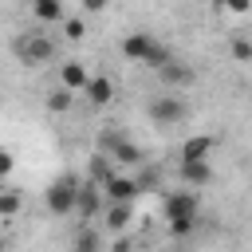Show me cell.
<instances>
[{
  "instance_id": "ba28073f",
  "label": "cell",
  "mask_w": 252,
  "mask_h": 252,
  "mask_svg": "<svg viewBox=\"0 0 252 252\" xmlns=\"http://www.w3.org/2000/svg\"><path fill=\"white\" fill-rule=\"evenodd\" d=\"M91 106H106L110 98H114V79L110 75H87V83H83V91H79Z\"/></svg>"
},
{
  "instance_id": "9a60e30c",
  "label": "cell",
  "mask_w": 252,
  "mask_h": 252,
  "mask_svg": "<svg viewBox=\"0 0 252 252\" xmlns=\"http://www.w3.org/2000/svg\"><path fill=\"white\" fill-rule=\"evenodd\" d=\"M213 146H217V138H213V134H193V138H185L181 158H209V154H213Z\"/></svg>"
},
{
  "instance_id": "d6986e66",
  "label": "cell",
  "mask_w": 252,
  "mask_h": 252,
  "mask_svg": "<svg viewBox=\"0 0 252 252\" xmlns=\"http://www.w3.org/2000/svg\"><path fill=\"white\" fill-rule=\"evenodd\" d=\"M71 102H75V91H67V87H55V91L47 94V110H51V114H67Z\"/></svg>"
},
{
  "instance_id": "d4e9b609",
  "label": "cell",
  "mask_w": 252,
  "mask_h": 252,
  "mask_svg": "<svg viewBox=\"0 0 252 252\" xmlns=\"http://www.w3.org/2000/svg\"><path fill=\"white\" fill-rule=\"evenodd\" d=\"M4 185H8V177H0V189H4Z\"/></svg>"
},
{
  "instance_id": "3957f363",
  "label": "cell",
  "mask_w": 252,
  "mask_h": 252,
  "mask_svg": "<svg viewBox=\"0 0 252 252\" xmlns=\"http://www.w3.org/2000/svg\"><path fill=\"white\" fill-rule=\"evenodd\" d=\"M12 51H16V59L24 67H43V63L55 59V39L43 35V32H24V35H16Z\"/></svg>"
},
{
  "instance_id": "30bf717a",
  "label": "cell",
  "mask_w": 252,
  "mask_h": 252,
  "mask_svg": "<svg viewBox=\"0 0 252 252\" xmlns=\"http://www.w3.org/2000/svg\"><path fill=\"white\" fill-rule=\"evenodd\" d=\"M98 189H102L106 201H134V197H138V181H134L130 173H110Z\"/></svg>"
},
{
  "instance_id": "9c48e42d",
  "label": "cell",
  "mask_w": 252,
  "mask_h": 252,
  "mask_svg": "<svg viewBox=\"0 0 252 252\" xmlns=\"http://www.w3.org/2000/svg\"><path fill=\"white\" fill-rule=\"evenodd\" d=\"M181 181L189 185V189H201V185H209L213 181V165H209V158H181Z\"/></svg>"
},
{
  "instance_id": "4fadbf2b",
  "label": "cell",
  "mask_w": 252,
  "mask_h": 252,
  "mask_svg": "<svg viewBox=\"0 0 252 252\" xmlns=\"http://www.w3.org/2000/svg\"><path fill=\"white\" fill-rule=\"evenodd\" d=\"M28 12H32V20H39V24H59L67 12H63V0H28Z\"/></svg>"
},
{
  "instance_id": "7c38bea8",
  "label": "cell",
  "mask_w": 252,
  "mask_h": 252,
  "mask_svg": "<svg viewBox=\"0 0 252 252\" xmlns=\"http://www.w3.org/2000/svg\"><path fill=\"white\" fill-rule=\"evenodd\" d=\"M87 75H91V71H87L79 59H63V63H59V87H67V91H75V94L83 91Z\"/></svg>"
},
{
  "instance_id": "ffe728a7",
  "label": "cell",
  "mask_w": 252,
  "mask_h": 252,
  "mask_svg": "<svg viewBox=\"0 0 252 252\" xmlns=\"http://www.w3.org/2000/svg\"><path fill=\"white\" fill-rule=\"evenodd\" d=\"M217 8H224L232 16H248L252 12V0H217Z\"/></svg>"
},
{
  "instance_id": "7402d4cb",
  "label": "cell",
  "mask_w": 252,
  "mask_h": 252,
  "mask_svg": "<svg viewBox=\"0 0 252 252\" xmlns=\"http://www.w3.org/2000/svg\"><path fill=\"white\" fill-rule=\"evenodd\" d=\"M12 169H16V158H12V150H4V146H0V177H8Z\"/></svg>"
},
{
  "instance_id": "cb8c5ba5",
  "label": "cell",
  "mask_w": 252,
  "mask_h": 252,
  "mask_svg": "<svg viewBox=\"0 0 252 252\" xmlns=\"http://www.w3.org/2000/svg\"><path fill=\"white\" fill-rule=\"evenodd\" d=\"M79 4H83V12H102L110 0H79Z\"/></svg>"
},
{
  "instance_id": "5bb4252c",
  "label": "cell",
  "mask_w": 252,
  "mask_h": 252,
  "mask_svg": "<svg viewBox=\"0 0 252 252\" xmlns=\"http://www.w3.org/2000/svg\"><path fill=\"white\" fill-rule=\"evenodd\" d=\"M134 220V201H110L106 205V224L118 232V228H126Z\"/></svg>"
},
{
  "instance_id": "6da1fadb",
  "label": "cell",
  "mask_w": 252,
  "mask_h": 252,
  "mask_svg": "<svg viewBox=\"0 0 252 252\" xmlns=\"http://www.w3.org/2000/svg\"><path fill=\"white\" fill-rule=\"evenodd\" d=\"M165 224H169V232L173 236H189L193 228H197V217H201V197H197V189H173V193H165Z\"/></svg>"
},
{
  "instance_id": "8fae6325",
  "label": "cell",
  "mask_w": 252,
  "mask_h": 252,
  "mask_svg": "<svg viewBox=\"0 0 252 252\" xmlns=\"http://www.w3.org/2000/svg\"><path fill=\"white\" fill-rule=\"evenodd\" d=\"M158 75H161L169 87H193V83H197V71H193V67H185V63H173V55L158 67Z\"/></svg>"
},
{
  "instance_id": "8992f818",
  "label": "cell",
  "mask_w": 252,
  "mask_h": 252,
  "mask_svg": "<svg viewBox=\"0 0 252 252\" xmlns=\"http://www.w3.org/2000/svg\"><path fill=\"white\" fill-rule=\"evenodd\" d=\"M102 146H106V154H110V161H114V165H130V169H134V165H142V161H146V154H142L134 142H126L122 134H106V138H102Z\"/></svg>"
},
{
  "instance_id": "277c9868",
  "label": "cell",
  "mask_w": 252,
  "mask_h": 252,
  "mask_svg": "<svg viewBox=\"0 0 252 252\" xmlns=\"http://www.w3.org/2000/svg\"><path fill=\"white\" fill-rule=\"evenodd\" d=\"M75 197H79V177L75 173H63L43 189V205H47L51 217H71L75 213Z\"/></svg>"
},
{
  "instance_id": "ac0fdd59",
  "label": "cell",
  "mask_w": 252,
  "mask_h": 252,
  "mask_svg": "<svg viewBox=\"0 0 252 252\" xmlns=\"http://www.w3.org/2000/svg\"><path fill=\"white\" fill-rule=\"evenodd\" d=\"M59 24H63V39H71V43H83L87 39V20L83 16H63Z\"/></svg>"
},
{
  "instance_id": "e0dca14e",
  "label": "cell",
  "mask_w": 252,
  "mask_h": 252,
  "mask_svg": "<svg viewBox=\"0 0 252 252\" xmlns=\"http://www.w3.org/2000/svg\"><path fill=\"white\" fill-rule=\"evenodd\" d=\"M20 209H24V197H20L16 189H8V185H4V189H0V220H12Z\"/></svg>"
},
{
  "instance_id": "7a4b0ae2",
  "label": "cell",
  "mask_w": 252,
  "mask_h": 252,
  "mask_svg": "<svg viewBox=\"0 0 252 252\" xmlns=\"http://www.w3.org/2000/svg\"><path fill=\"white\" fill-rule=\"evenodd\" d=\"M122 55L130 59V63H142V67H161L165 59H169V47L161 43V39H154L150 32H134V35H126L122 39Z\"/></svg>"
},
{
  "instance_id": "5b68a950",
  "label": "cell",
  "mask_w": 252,
  "mask_h": 252,
  "mask_svg": "<svg viewBox=\"0 0 252 252\" xmlns=\"http://www.w3.org/2000/svg\"><path fill=\"white\" fill-rule=\"evenodd\" d=\"M150 118H154L158 126H177V122L189 118V102L177 98V94H158V98L150 102Z\"/></svg>"
},
{
  "instance_id": "52a82bcc",
  "label": "cell",
  "mask_w": 252,
  "mask_h": 252,
  "mask_svg": "<svg viewBox=\"0 0 252 252\" xmlns=\"http://www.w3.org/2000/svg\"><path fill=\"white\" fill-rule=\"evenodd\" d=\"M98 209H102V189H98L94 181H87V185L79 181V197H75V213H71V217H79L83 224H91Z\"/></svg>"
},
{
  "instance_id": "2e32d148",
  "label": "cell",
  "mask_w": 252,
  "mask_h": 252,
  "mask_svg": "<svg viewBox=\"0 0 252 252\" xmlns=\"http://www.w3.org/2000/svg\"><path fill=\"white\" fill-rule=\"evenodd\" d=\"M110 173H114V165H110V154H94V158H91V165H87V177H91L94 185H102Z\"/></svg>"
},
{
  "instance_id": "44dd1931",
  "label": "cell",
  "mask_w": 252,
  "mask_h": 252,
  "mask_svg": "<svg viewBox=\"0 0 252 252\" xmlns=\"http://www.w3.org/2000/svg\"><path fill=\"white\" fill-rule=\"evenodd\" d=\"M232 59H236V63H248V59H252V43H248L244 35L232 39Z\"/></svg>"
},
{
  "instance_id": "603a6c76",
  "label": "cell",
  "mask_w": 252,
  "mask_h": 252,
  "mask_svg": "<svg viewBox=\"0 0 252 252\" xmlns=\"http://www.w3.org/2000/svg\"><path fill=\"white\" fill-rule=\"evenodd\" d=\"M75 244H79V248H94V244H98V236H94V232H91V228H83V232H79V240H75Z\"/></svg>"
}]
</instances>
